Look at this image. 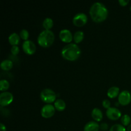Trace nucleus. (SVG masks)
Instances as JSON below:
<instances>
[{
  "mask_svg": "<svg viewBox=\"0 0 131 131\" xmlns=\"http://www.w3.org/2000/svg\"><path fill=\"white\" fill-rule=\"evenodd\" d=\"M90 15L92 20L95 23L104 21L108 15V10L104 4L101 2H95L90 8Z\"/></svg>",
  "mask_w": 131,
  "mask_h": 131,
  "instance_id": "1",
  "label": "nucleus"
},
{
  "mask_svg": "<svg viewBox=\"0 0 131 131\" xmlns=\"http://www.w3.org/2000/svg\"><path fill=\"white\" fill-rule=\"evenodd\" d=\"M81 51L75 43L67 44L62 48L61 51V56L68 61H75L81 56Z\"/></svg>",
  "mask_w": 131,
  "mask_h": 131,
  "instance_id": "2",
  "label": "nucleus"
},
{
  "mask_svg": "<svg viewBox=\"0 0 131 131\" xmlns=\"http://www.w3.org/2000/svg\"><path fill=\"white\" fill-rule=\"evenodd\" d=\"M54 38L55 36L52 31L43 29L38 35L37 37V42L42 47L47 48L53 43Z\"/></svg>",
  "mask_w": 131,
  "mask_h": 131,
  "instance_id": "3",
  "label": "nucleus"
},
{
  "mask_svg": "<svg viewBox=\"0 0 131 131\" xmlns=\"http://www.w3.org/2000/svg\"><path fill=\"white\" fill-rule=\"evenodd\" d=\"M40 99L46 104H51L56 101V94L52 90L45 88L42 90L40 94Z\"/></svg>",
  "mask_w": 131,
  "mask_h": 131,
  "instance_id": "4",
  "label": "nucleus"
},
{
  "mask_svg": "<svg viewBox=\"0 0 131 131\" xmlns=\"http://www.w3.org/2000/svg\"><path fill=\"white\" fill-rule=\"evenodd\" d=\"M88 21V17L86 14L83 12H79L75 14L72 19L73 24L78 27L83 26Z\"/></svg>",
  "mask_w": 131,
  "mask_h": 131,
  "instance_id": "5",
  "label": "nucleus"
},
{
  "mask_svg": "<svg viewBox=\"0 0 131 131\" xmlns=\"http://www.w3.org/2000/svg\"><path fill=\"white\" fill-rule=\"evenodd\" d=\"M54 106L51 104H46L41 109V115L44 118H50L52 117L55 113Z\"/></svg>",
  "mask_w": 131,
  "mask_h": 131,
  "instance_id": "6",
  "label": "nucleus"
},
{
  "mask_svg": "<svg viewBox=\"0 0 131 131\" xmlns=\"http://www.w3.org/2000/svg\"><path fill=\"white\" fill-rule=\"evenodd\" d=\"M22 48H23V51L26 54L29 55L33 54L37 50L36 45L31 40H27L24 41L23 45H22Z\"/></svg>",
  "mask_w": 131,
  "mask_h": 131,
  "instance_id": "7",
  "label": "nucleus"
},
{
  "mask_svg": "<svg viewBox=\"0 0 131 131\" xmlns=\"http://www.w3.org/2000/svg\"><path fill=\"white\" fill-rule=\"evenodd\" d=\"M14 101L12 93L9 92H3L0 94V105L1 106H7Z\"/></svg>",
  "mask_w": 131,
  "mask_h": 131,
  "instance_id": "8",
  "label": "nucleus"
},
{
  "mask_svg": "<svg viewBox=\"0 0 131 131\" xmlns=\"http://www.w3.org/2000/svg\"><path fill=\"white\" fill-rule=\"evenodd\" d=\"M118 103L122 106H127L131 102V93L128 90H123L118 96Z\"/></svg>",
  "mask_w": 131,
  "mask_h": 131,
  "instance_id": "9",
  "label": "nucleus"
},
{
  "mask_svg": "<svg viewBox=\"0 0 131 131\" xmlns=\"http://www.w3.org/2000/svg\"><path fill=\"white\" fill-rule=\"evenodd\" d=\"M106 114L107 118L112 120H116L122 117L121 111L115 107H110L106 110Z\"/></svg>",
  "mask_w": 131,
  "mask_h": 131,
  "instance_id": "10",
  "label": "nucleus"
},
{
  "mask_svg": "<svg viewBox=\"0 0 131 131\" xmlns=\"http://www.w3.org/2000/svg\"><path fill=\"white\" fill-rule=\"evenodd\" d=\"M73 35L72 32L68 29H63L59 33V37L62 42L65 43H71L73 40Z\"/></svg>",
  "mask_w": 131,
  "mask_h": 131,
  "instance_id": "11",
  "label": "nucleus"
},
{
  "mask_svg": "<svg viewBox=\"0 0 131 131\" xmlns=\"http://www.w3.org/2000/svg\"><path fill=\"white\" fill-rule=\"evenodd\" d=\"M100 125L95 121H90L84 127V131H99Z\"/></svg>",
  "mask_w": 131,
  "mask_h": 131,
  "instance_id": "12",
  "label": "nucleus"
},
{
  "mask_svg": "<svg viewBox=\"0 0 131 131\" xmlns=\"http://www.w3.org/2000/svg\"><path fill=\"white\" fill-rule=\"evenodd\" d=\"M91 115H92V117L93 118V120L97 122H101L103 118V113H102V111L97 107H94L92 110Z\"/></svg>",
  "mask_w": 131,
  "mask_h": 131,
  "instance_id": "13",
  "label": "nucleus"
},
{
  "mask_svg": "<svg viewBox=\"0 0 131 131\" xmlns=\"http://www.w3.org/2000/svg\"><path fill=\"white\" fill-rule=\"evenodd\" d=\"M20 37L17 33H12L9 35L8 42L12 46H17L20 42Z\"/></svg>",
  "mask_w": 131,
  "mask_h": 131,
  "instance_id": "14",
  "label": "nucleus"
},
{
  "mask_svg": "<svg viewBox=\"0 0 131 131\" xmlns=\"http://www.w3.org/2000/svg\"><path fill=\"white\" fill-rule=\"evenodd\" d=\"M120 89L117 86H111L108 89L107 92V95L110 98L114 99L119 95L120 94Z\"/></svg>",
  "mask_w": 131,
  "mask_h": 131,
  "instance_id": "15",
  "label": "nucleus"
},
{
  "mask_svg": "<svg viewBox=\"0 0 131 131\" xmlns=\"http://www.w3.org/2000/svg\"><path fill=\"white\" fill-rule=\"evenodd\" d=\"M54 106L56 110L59 111H62L66 108V103L63 99H56V101L54 102Z\"/></svg>",
  "mask_w": 131,
  "mask_h": 131,
  "instance_id": "16",
  "label": "nucleus"
},
{
  "mask_svg": "<svg viewBox=\"0 0 131 131\" xmlns=\"http://www.w3.org/2000/svg\"><path fill=\"white\" fill-rule=\"evenodd\" d=\"M13 62L10 60H4L1 61V64H0V67H1V69L2 70H5V71H8V70H10L13 67Z\"/></svg>",
  "mask_w": 131,
  "mask_h": 131,
  "instance_id": "17",
  "label": "nucleus"
},
{
  "mask_svg": "<svg viewBox=\"0 0 131 131\" xmlns=\"http://www.w3.org/2000/svg\"><path fill=\"white\" fill-rule=\"evenodd\" d=\"M84 32L81 30H79L75 32L74 36H73V40H74L75 43L77 44V43H79L80 42H81L83 40V39H84Z\"/></svg>",
  "mask_w": 131,
  "mask_h": 131,
  "instance_id": "18",
  "label": "nucleus"
},
{
  "mask_svg": "<svg viewBox=\"0 0 131 131\" xmlns=\"http://www.w3.org/2000/svg\"><path fill=\"white\" fill-rule=\"evenodd\" d=\"M54 22L51 18L50 17H46L44 19V20L42 22V26L45 29H47V30H51V28L53 27Z\"/></svg>",
  "mask_w": 131,
  "mask_h": 131,
  "instance_id": "19",
  "label": "nucleus"
},
{
  "mask_svg": "<svg viewBox=\"0 0 131 131\" xmlns=\"http://www.w3.org/2000/svg\"><path fill=\"white\" fill-rule=\"evenodd\" d=\"M10 87V83L6 79H1L0 81V90L1 92H6Z\"/></svg>",
  "mask_w": 131,
  "mask_h": 131,
  "instance_id": "20",
  "label": "nucleus"
},
{
  "mask_svg": "<svg viewBox=\"0 0 131 131\" xmlns=\"http://www.w3.org/2000/svg\"><path fill=\"white\" fill-rule=\"evenodd\" d=\"M127 129H125V126L122 124H116L111 127L109 131H126Z\"/></svg>",
  "mask_w": 131,
  "mask_h": 131,
  "instance_id": "21",
  "label": "nucleus"
},
{
  "mask_svg": "<svg viewBox=\"0 0 131 131\" xmlns=\"http://www.w3.org/2000/svg\"><path fill=\"white\" fill-rule=\"evenodd\" d=\"M130 116L128 115H124L121 117V122L124 126H129L130 124Z\"/></svg>",
  "mask_w": 131,
  "mask_h": 131,
  "instance_id": "22",
  "label": "nucleus"
},
{
  "mask_svg": "<svg viewBox=\"0 0 131 131\" xmlns=\"http://www.w3.org/2000/svg\"><path fill=\"white\" fill-rule=\"evenodd\" d=\"M19 36H20V38H22V39L24 40L25 41V40H28V38H29V33L27 29H23L20 31Z\"/></svg>",
  "mask_w": 131,
  "mask_h": 131,
  "instance_id": "23",
  "label": "nucleus"
},
{
  "mask_svg": "<svg viewBox=\"0 0 131 131\" xmlns=\"http://www.w3.org/2000/svg\"><path fill=\"white\" fill-rule=\"evenodd\" d=\"M10 51H11L12 54L13 55H15H15L19 54V51H20V49H19V47H18L17 46H12Z\"/></svg>",
  "mask_w": 131,
  "mask_h": 131,
  "instance_id": "24",
  "label": "nucleus"
},
{
  "mask_svg": "<svg viewBox=\"0 0 131 131\" xmlns=\"http://www.w3.org/2000/svg\"><path fill=\"white\" fill-rule=\"evenodd\" d=\"M102 104L103 106V107L104 108H106V110H107L108 108H110L111 107V102L109 101L108 99H104L102 102Z\"/></svg>",
  "mask_w": 131,
  "mask_h": 131,
  "instance_id": "25",
  "label": "nucleus"
},
{
  "mask_svg": "<svg viewBox=\"0 0 131 131\" xmlns=\"http://www.w3.org/2000/svg\"><path fill=\"white\" fill-rule=\"evenodd\" d=\"M108 129V125L106 123H102L100 125V129L102 130H106Z\"/></svg>",
  "mask_w": 131,
  "mask_h": 131,
  "instance_id": "26",
  "label": "nucleus"
},
{
  "mask_svg": "<svg viewBox=\"0 0 131 131\" xmlns=\"http://www.w3.org/2000/svg\"><path fill=\"white\" fill-rule=\"evenodd\" d=\"M119 3L121 6H125L127 5V4L129 3V0H119L118 1Z\"/></svg>",
  "mask_w": 131,
  "mask_h": 131,
  "instance_id": "27",
  "label": "nucleus"
},
{
  "mask_svg": "<svg viewBox=\"0 0 131 131\" xmlns=\"http://www.w3.org/2000/svg\"><path fill=\"white\" fill-rule=\"evenodd\" d=\"M0 131H6V127L3 123L0 124Z\"/></svg>",
  "mask_w": 131,
  "mask_h": 131,
  "instance_id": "28",
  "label": "nucleus"
},
{
  "mask_svg": "<svg viewBox=\"0 0 131 131\" xmlns=\"http://www.w3.org/2000/svg\"><path fill=\"white\" fill-rule=\"evenodd\" d=\"M127 131H131V124L127 128Z\"/></svg>",
  "mask_w": 131,
  "mask_h": 131,
  "instance_id": "29",
  "label": "nucleus"
},
{
  "mask_svg": "<svg viewBox=\"0 0 131 131\" xmlns=\"http://www.w3.org/2000/svg\"><path fill=\"white\" fill-rule=\"evenodd\" d=\"M130 11H131V5H130Z\"/></svg>",
  "mask_w": 131,
  "mask_h": 131,
  "instance_id": "30",
  "label": "nucleus"
}]
</instances>
